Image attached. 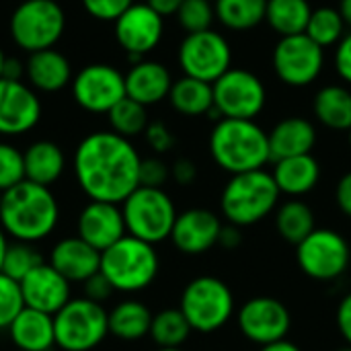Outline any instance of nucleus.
<instances>
[{"mask_svg": "<svg viewBox=\"0 0 351 351\" xmlns=\"http://www.w3.org/2000/svg\"><path fill=\"white\" fill-rule=\"evenodd\" d=\"M140 165L136 146L111 130L84 136L72 158L74 177L88 199L109 204H123L140 187Z\"/></svg>", "mask_w": 351, "mask_h": 351, "instance_id": "f257e3e1", "label": "nucleus"}, {"mask_svg": "<svg viewBox=\"0 0 351 351\" xmlns=\"http://www.w3.org/2000/svg\"><path fill=\"white\" fill-rule=\"evenodd\" d=\"M60 208L49 187L21 181L2 193L0 228L6 237L21 243H39L49 237L58 224Z\"/></svg>", "mask_w": 351, "mask_h": 351, "instance_id": "f03ea898", "label": "nucleus"}, {"mask_svg": "<svg viewBox=\"0 0 351 351\" xmlns=\"http://www.w3.org/2000/svg\"><path fill=\"white\" fill-rule=\"evenodd\" d=\"M210 156L228 175L265 169L271 160L269 134L255 119H226L214 123Z\"/></svg>", "mask_w": 351, "mask_h": 351, "instance_id": "7ed1b4c3", "label": "nucleus"}, {"mask_svg": "<svg viewBox=\"0 0 351 351\" xmlns=\"http://www.w3.org/2000/svg\"><path fill=\"white\" fill-rule=\"evenodd\" d=\"M280 189L265 169L230 175L220 195V210L228 224L247 228L259 224L280 206Z\"/></svg>", "mask_w": 351, "mask_h": 351, "instance_id": "20e7f679", "label": "nucleus"}, {"mask_svg": "<svg viewBox=\"0 0 351 351\" xmlns=\"http://www.w3.org/2000/svg\"><path fill=\"white\" fill-rule=\"evenodd\" d=\"M160 259L154 245L125 234L101 253V274L115 292L136 294L150 288L158 276Z\"/></svg>", "mask_w": 351, "mask_h": 351, "instance_id": "39448f33", "label": "nucleus"}, {"mask_svg": "<svg viewBox=\"0 0 351 351\" xmlns=\"http://www.w3.org/2000/svg\"><path fill=\"white\" fill-rule=\"evenodd\" d=\"M234 294L230 286L216 276H199L191 280L179 300V311L195 333H216L224 329L234 315Z\"/></svg>", "mask_w": 351, "mask_h": 351, "instance_id": "423d86ee", "label": "nucleus"}, {"mask_svg": "<svg viewBox=\"0 0 351 351\" xmlns=\"http://www.w3.org/2000/svg\"><path fill=\"white\" fill-rule=\"evenodd\" d=\"M125 230L144 243L158 245L171 239V230L179 216L173 197L162 187L140 185L121 204Z\"/></svg>", "mask_w": 351, "mask_h": 351, "instance_id": "0eeeda50", "label": "nucleus"}, {"mask_svg": "<svg viewBox=\"0 0 351 351\" xmlns=\"http://www.w3.org/2000/svg\"><path fill=\"white\" fill-rule=\"evenodd\" d=\"M8 31L27 53L49 49L66 31V12L58 0H21L10 14Z\"/></svg>", "mask_w": 351, "mask_h": 351, "instance_id": "6e6552de", "label": "nucleus"}, {"mask_svg": "<svg viewBox=\"0 0 351 351\" xmlns=\"http://www.w3.org/2000/svg\"><path fill=\"white\" fill-rule=\"evenodd\" d=\"M56 346L64 351H90L109 335V313L88 298H72L53 315Z\"/></svg>", "mask_w": 351, "mask_h": 351, "instance_id": "1a4fd4ad", "label": "nucleus"}, {"mask_svg": "<svg viewBox=\"0 0 351 351\" xmlns=\"http://www.w3.org/2000/svg\"><path fill=\"white\" fill-rule=\"evenodd\" d=\"M296 263L315 282H335L350 269V243L337 230L315 228L296 245Z\"/></svg>", "mask_w": 351, "mask_h": 351, "instance_id": "9d476101", "label": "nucleus"}, {"mask_svg": "<svg viewBox=\"0 0 351 351\" xmlns=\"http://www.w3.org/2000/svg\"><path fill=\"white\" fill-rule=\"evenodd\" d=\"M177 62L185 76L214 84L232 68V49L228 39L214 29L187 33L179 43Z\"/></svg>", "mask_w": 351, "mask_h": 351, "instance_id": "9b49d317", "label": "nucleus"}, {"mask_svg": "<svg viewBox=\"0 0 351 351\" xmlns=\"http://www.w3.org/2000/svg\"><path fill=\"white\" fill-rule=\"evenodd\" d=\"M214 109L220 119H255L267 103L263 80L245 68H230L214 84Z\"/></svg>", "mask_w": 351, "mask_h": 351, "instance_id": "f8f14e48", "label": "nucleus"}, {"mask_svg": "<svg viewBox=\"0 0 351 351\" xmlns=\"http://www.w3.org/2000/svg\"><path fill=\"white\" fill-rule=\"evenodd\" d=\"M274 72L280 82L292 88L313 84L325 68V49L306 33L280 37L271 53Z\"/></svg>", "mask_w": 351, "mask_h": 351, "instance_id": "ddd939ff", "label": "nucleus"}, {"mask_svg": "<svg viewBox=\"0 0 351 351\" xmlns=\"http://www.w3.org/2000/svg\"><path fill=\"white\" fill-rule=\"evenodd\" d=\"M70 93L74 103L88 113H109L121 99H125V74L105 62L86 64L72 82Z\"/></svg>", "mask_w": 351, "mask_h": 351, "instance_id": "4468645a", "label": "nucleus"}, {"mask_svg": "<svg viewBox=\"0 0 351 351\" xmlns=\"http://www.w3.org/2000/svg\"><path fill=\"white\" fill-rule=\"evenodd\" d=\"M237 325L247 341L263 348L267 343L288 339L292 315L282 300L274 296H255L241 304Z\"/></svg>", "mask_w": 351, "mask_h": 351, "instance_id": "2eb2a0df", "label": "nucleus"}, {"mask_svg": "<svg viewBox=\"0 0 351 351\" xmlns=\"http://www.w3.org/2000/svg\"><path fill=\"white\" fill-rule=\"evenodd\" d=\"M165 33V19L146 2H134L115 23L113 35L117 45L136 64L158 47Z\"/></svg>", "mask_w": 351, "mask_h": 351, "instance_id": "dca6fc26", "label": "nucleus"}, {"mask_svg": "<svg viewBox=\"0 0 351 351\" xmlns=\"http://www.w3.org/2000/svg\"><path fill=\"white\" fill-rule=\"evenodd\" d=\"M41 119V101L23 80L0 78V136H23Z\"/></svg>", "mask_w": 351, "mask_h": 351, "instance_id": "f3484780", "label": "nucleus"}, {"mask_svg": "<svg viewBox=\"0 0 351 351\" xmlns=\"http://www.w3.org/2000/svg\"><path fill=\"white\" fill-rule=\"evenodd\" d=\"M224 222L206 208H191L177 216L171 241L183 255H204L218 245Z\"/></svg>", "mask_w": 351, "mask_h": 351, "instance_id": "a211bd4d", "label": "nucleus"}, {"mask_svg": "<svg viewBox=\"0 0 351 351\" xmlns=\"http://www.w3.org/2000/svg\"><path fill=\"white\" fill-rule=\"evenodd\" d=\"M19 286L27 308H35L51 317L72 300L70 282L49 263H41L39 267H35L19 282Z\"/></svg>", "mask_w": 351, "mask_h": 351, "instance_id": "6ab92c4d", "label": "nucleus"}, {"mask_svg": "<svg viewBox=\"0 0 351 351\" xmlns=\"http://www.w3.org/2000/svg\"><path fill=\"white\" fill-rule=\"evenodd\" d=\"M78 237L95 247L99 253L115 245L128 234L125 220L119 204L109 202H88L78 214Z\"/></svg>", "mask_w": 351, "mask_h": 351, "instance_id": "aec40b11", "label": "nucleus"}, {"mask_svg": "<svg viewBox=\"0 0 351 351\" xmlns=\"http://www.w3.org/2000/svg\"><path fill=\"white\" fill-rule=\"evenodd\" d=\"M49 265L58 269L70 284H84L88 278L101 271V253L78 234L66 237L53 245Z\"/></svg>", "mask_w": 351, "mask_h": 351, "instance_id": "412c9836", "label": "nucleus"}, {"mask_svg": "<svg viewBox=\"0 0 351 351\" xmlns=\"http://www.w3.org/2000/svg\"><path fill=\"white\" fill-rule=\"evenodd\" d=\"M74 78L70 60L56 47L29 53L25 60V80L33 90L60 93Z\"/></svg>", "mask_w": 351, "mask_h": 351, "instance_id": "4be33fe9", "label": "nucleus"}, {"mask_svg": "<svg viewBox=\"0 0 351 351\" xmlns=\"http://www.w3.org/2000/svg\"><path fill=\"white\" fill-rule=\"evenodd\" d=\"M173 86L171 70L156 60H140L125 72V95L144 107L169 99Z\"/></svg>", "mask_w": 351, "mask_h": 351, "instance_id": "5701e85b", "label": "nucleus"}, {"mask_svg": "<svg viewBox=\"0 0 351 351\" xmlns=\"http://www.w3.org/2000/svg\"><path fill=\"white\" fill-rule=\"evenodd\" d=\"M315 144L317 128L306 117H286L269 132V150L274 162L300 154H313Z\"/></svg>", "mask_w": 351, "mask_h": 351, "instance_id": "b1692460", "label": "nucleus"}, {"mask_svg": "<svg viewBox=\"0 0 351 351\" xmlns=\"http://www.w3.org/2000/svg\"><path fill=\"white\" fill-rule=\"evenodd\" d=\"M274 181L282 195L302 197L311 193L321 181V165L313 154H300L274 162Z\"/></svg>", "mask_w": 351, "mask_h": 351, "instance_id": "393cba45", "label": "nucleus"}, {"mask_svg": "<svg viewBox=\"0 0 351 351\" xmlns=\"http://www.w3.org/2000/svg\"><path fill=\"white\" fill-rule=\"evenodd\" d=\"M16 351H51L56 348L53 317L35 308H23L8 327Z\"/></svg>", "mask_w": 351, "mask_h": 351, "instance_id": "a878e982", "label": "nucleus"}, {"mask_svg": "<svg viewBox=\"0 0 351 351\" xmlns=\"http://www.w3.org/2000/svg\"><path fill=\"white\" fill-rule=\"evenodd\" d=\"M25 179L43 187L53 185L66 169L64 150L51 140H37L25 152Z\"/></svg>", "mask_w": 351, "mask_h": 351, "instance_id": "bb28decb", "label": "nucleus"}, {"mask_svg": "<svg viewBox=\"0 0 351 351\" xmlns=\"http://www.w3.org/2000/svg\"><path fill=\"white\" fill-rule=\"evenodd\" d=\"M313 113L321 125L335 132L351 130V90L343 84H327L313 99Z\"/></svg>", "mask_w": 351, "mask_h": 351, "instance_id": "cd10ccee", "label": "nucleus"}, {"mask_svg": "<svg viewBox=\"0 0 351 351\" xmlns=\"http://www.w3.org/2000/svg\"><path fill=\"white\" fill-rule=\"evenodd\" d=\"M169 101L177 113L185 117H202L214 109V88L210 82L183 74L181 78L173 80Z\"/></svg>", "mask_w": 351, "mask_h": 351, "instance_id": "c85d7f7f", "label": "nucleus"}, {"mask_svg": "<svg viewBox=\"0 0 351 351\" xmlns=\"http://www.w3.org/2000/svg\"><path fill=\"white\" fill-rule=\"evenodd\" d=\"M150 308L140 300H123L109 311V333L121 341H140L150 335Z\"/></svg>", "mask_w": 351, "mask_h": 351, "instance_id": "c756f323", "label": "nucleus"}, {"mask_svg": "<svg viewBox=\"0 0 351 351\" xmlns=\"http://www.w3.org/2000/svg\"><path fill=\"white\" fill-rule=\"evenodd\" d=\"M315 228H317L315 212L302 199L290 197L288 202H284L276 208V230L286 243L296 247Z\"/></svg>", "mask_w": 351, "mask_h": 351, "instance_id": "7c9ffc66", "label": "nucleus"}, {"mask_svg": "<svg viewBox=\"0 0 351 351\" xmlns=\"http://www.w3.org/2000/svg\"><path fill=\"white\" fill-rule=\"evenodd\" d=\"M313 6L308 0H267L265 23L280 35H300L306 31Z\"/></svg>", "mask_w": 351, "mask_h": 351, "instance_id": "2f4dec72", "label": "nucleus"}, {"mask_svg": "<svg viewBox=\"0 0 351 351\" xmlns=\"http://www.w3.org/2000/svg\"><path fill=\"white\" fill-rule=\"evenodd\" d=\"M216 19L230 31H251L265 21L267 0H214Z\"/></svg>", "mask_w": 351, "mask_h": 351, "instance_id": "473e14b6", "label": "nucleus"}, {"mask_svg": "<svg viewBox=\"0 0 351 351\" xmlns=\"http://www.w3.org/2000/svg\"><path fill=\"white\" fill-rule=\"evenodd\" d=\"M193 329L179 308H165L152 317L150 337L158 348H183Z\"/></svg>", "mask_w": 351, "mask_h": 351, "instance_id": "72a5a7b5", "label": "nucleus"}, {"mask_svg": "<svg viewBox=\"0 0 351 351\" xmlns=\"http://www.w3.org/2000/svg\"><path fill=\"white\" fill-rule=\"evenodd\" d=\"M346 29H348V25H346L339 8L319 6V8H313V14L308 19V25H306L304 33L317 45H321L325 49V47L337 45L343 39V35L348 33Z\"/></svg>", "mask_w": 351, "mask_h": 351, "instance_id": "f704fd0d", "label": "nucleus"}, {"mask_svg": "<svg viewBox=\"0 0 351 351\" xmlns=\"http://www.w3.org/2000/svg\"><path fill=\"white\" fill-rule=\"evenodd\" d=\"M148 107L140 105L138 101L125 97L121 99L109 113H107V119H109V125H111V132L123 136V138H136L140 134L146 132L150 119H148Z\"/></svg>", "mask_w": 351, "mask_h": 351, "instance_id": "c9c22d12", "label": "nucleus"}, {"mask_svg": "<svg viewBox=\"0 0 351 351\" xmlns=\"http://www.w3.org/2000/svg\"><path fill=\"white\" fill-rule=\"evenodd\" d=\"M43 261V257L39 255V251L33 247V243H8L6 253H4V261H2V274L12 278L14 282H21L25 276H29L35 267H39Z\"/></svg>", "mask_w": 351, "mask_h": 351, "instance_id": "e433bc0d", "label": "nucleus"}, {"mask_svg": "<svg viewBox=\"0 0 351 351\" xmlns=\"http://www.w3.org/2000/svg\"><path fill=\"white\" fill-rule=\"evenodd\" d=\"M179 27L187 33H199L212 29L216 19V8L212 0H183L181 8L177 10Z\"/></svg>", "mask_w": 351, "mask_h": 351, "instance_id": "4c0bfd02", "label": "nucleus"}, {"mask_svg": "<svg viewBox=\"0 0 351 351\" xmlns=\"http://www.w3.org/2000/svg\"><path fill=\"white\" fill-rule=\"evenodd\" d=\"M21 181H25L23 152L8 142H0V191L4 193Z\"/></svg>", "mask_w": 351, "mask_h": 351, "instance_id": "58836bf2", "label": "nucleus"}, {"mask_svg": "<svg viewBox=\"0 0 351 351\" xmlns=\"http://www.w3.org/2000/svg\"><path fill=\"white\" fill-rule=\"evenodd\" d=\"M23 308H25V302H23L19 282H14L12 278L0 271V331L4 329L8 331V327L12 325V321L19 317Z\"/></svg>", "mask_w": 351, "mask_h": 351, "instance_id": "ea45409f", "label": "nucleus"}, {"mask_svg": "<svg viewBox=\"0 0 351 351\" xmlns=\"http://www.w3.org/2000/svg\"><path fill=\"white\" fill-rule=\"evenodd\" d=\"M86 14L95 21L115 23L136 0H80Z\"/></svg>", "mask_w": 351, "mask_h": 351, "instance_id": "a19ab883", "label": "nucleus"}, {"mask_svg": "<svg viewBox=\"0 0 351 351\" xmlns=\"http://www.w3.org/2000/svg\"><path fill=\"white\" fill-rule=\"evenodd\" d=\"M169 179H171V167L162 158H158V156L142 158L140 185H144V187H162Z\"/></svg>", "mask_w": 351, "mask_h": 351, "instance_id": "79ce46f5", "label": "nucleus"}, {"mask_svg": "<svg viewBox=\"0 0 351 351\" xmlns=\"http://www.w3.org/2000/svg\"><path fill=\"white\" fill-rule=\"evenodd\" d=\"M144 138H146V144L150 146V150L156 154H167L175 146V136L169 130V125L162 121H150L144 132Z\"/></svg>", "mask_w": 351, "mask_h": 351, "instance_id": "37998d69", "label": "nucleus"}, {"mask_svg": "<svg viewBox=\"0 0 351 351\" xmlns=\"http://www.w3.org/2000/svg\"><path fill=\"white\" fill-rule=\"evenodd\" d=\"M113 286H111V282L99 271V274H95L93 278H88L86 282H84V298H88V300H93V302H99V304H103L105 300H109L111 296H113Z\"/></svg>", "mask_w": 351, "mask_h": 351, "instance_id": "c03bdc74", "label": "nucleus"}, {"mask_svg": "<svg viewBox=\"0 0 351 351\" xmlns=\"http://www.w3.org/2000/svg\"><path fill=\"white\" fill-rule=\"evenodd\" d=\"M335 70L339 78L351 86V31H348L343 39L335 45Z\"/></svg>", "mask_w": 351, "mask_h": 351, "instance_id": "a18cd8bd", "label": "nucleus"}, {"mask_svg": "<svg viewBox=\"0 0 351 351\" xmlns=\"http://www.w3.org/2000/svg\"><path fill=\"white\" fill-rule=\"evenodd\" d=\"M335 323L343 341L351 346V292L339 300L337 311H335Z\"/></svg>", "mask_w": 351, "mask_h": 351, "instance_id": "49530a36", "label": "nucleus"}, {"mask_svg": "<svg viewBox=\"0 0 351 351\" xmlns=\"http://www.w3.org/2000/svg\"><path fill=\"white\" fill-rule=\"evenodd\" d=\"M171 177L179 185H191L197 179V167L191 158H177L171 167Z\"/></svg>", "mask_w": 351, "mask_h": 351, "instance_id": "de8ad7c7", "label": "nucleus"}, {"mask_svg": "<svg viewBox=\"0 0 351 351\" xmlns=\"http://www.w3.org/2000/svg\"><path fill=\"white\" fill-rule=\"evenodd\" d=\"M335 202H337V208L341 210V214L351 218V171H348L339 179V183L335 187Z\"/></svg>", "mask_w": 351, "mask_h": 351, "instance_id": "09e8293b", "label": "nucleus"}, {"mask_svg": "<svg viewBox=\"0 0 351 351\" xmlns=\"http://www.w3.org/2000/svg\"><path fill=\"white\" fill-rule=\"evenodd\" d=\"M241 230H243V228H239V226L226 222V224L222 226L218 245H220L222 249H226V251H232V249L241 247V243H243V232H241Z\"/></svg>", "mask_w": 351, "mask_h": 351, "instance_id": "8fccbe9b", "label": "nucleus"}, {"mask_svg": "<svg viewBox=\"0 0 351 351\" xmlns=\"http://www.w3.org/2000/svg\"><path fill=\"white\" fill-rule=\"evenodd\" d=\"M146 4L165 19V16H175L183 4V0H146Z\"/></svg>", "mask_w": 351, "mask_h": 351, "instance_id": "3c124183", "label": "nucleus"}, {"mask_svg": "<svg viewBox=\"0 0 351 351\" xmlns=\"http://www.w3.org/2000/svg\"><path fill=\"white\" fill-rule=\"evenodd\" d=\"M2 78H8V80H23L25 78V62H21L19 58H6V64H4V74Z\"/></svg>", "mask_w": 351, "mask_h": 351, "instance_id": "603ef678", "label": "nucleus"}, {"mask_svg": "<svg viewBox=\"0 0 351 351\" xmlns=\"http://www.w3.org/2000/svg\"><path fill=\"white\" fill-rule=\"evenodd\" d=\"M259 351H302L294 341L290 339H280V341H274V343H267L263 348H259Z\"/></svg>", "mask_w": 351, "mask_h": 351, "instance_id": "864d4df0", "label": "nucleus"}, {"mask_svg": "<svg viewBox=\"0 0 351 351\" xmlns=\"http://www.w3.org/2000/svg\"><path fill=\"white\" fill-rule=\"evenodd\" d=\"M339 12L348 25V29H351V0H339Z\"/></svg>", "mask_w": 351, "mask_h": 351, "instance_id": "5fc2aeb1", "label": "nucleus"}, {"mask_svg": "<svg viewBox=\"0 0 351 351\" xmlns=\"http://www.w3.org/2000/svg\"><path fill=\"white\" fill-rule=\"evenodd\" d=\"M8 241H6V232L0 228V271H2V261H4V253H6Z\"/></svg>", "mask_w": 351, "mask_h": 351, "instance_id": "6e6d98bb", "label": "nucleus"}, {"mask_svg": "<svg viewBox=\"0 0 351 351\" xmlns=\"http://www.w3.org/2000/svg\"><path fill=\"white\" fill-rule=\"evenodd\" d=\"M6 53L2 51V47H0V78H2V74H4V64H6Z\"/></svg>", "mask_w": 351, "mask_h": 351, "instance_id": "4d7b16f0", "label": "nucleus"}, {"mask_svg": "<svg viewBox=\"0 0 351 351\" xmlns=\"http://www.w3.org/2000/svg\"><path fill=\"white\" fill-rule=\"evenodd\" d=\"M158 351H183V348H158Z\"/></svg>", "mask_w": 351, "mask_h": 351, "instance_id": "13d9d810", "label": "nucleus"}, {"mask_svg": "<svg viewBox=\"0 0 351 351\" xmlns=\"http://www.w3.org/2000/svg\"><path fill=\"white\" fill-rule=\"evenodd\" d=\"M337 351H351V346H346V348H341V350Z\"/></svg>", "mask_w": 351, "mask_h": 351, "instance_id": "bf43d9fd", "label": "nucleus"}, {"mask_svg": "<svg viewBox=\"0 0 351 351\" xmlns=\"http://www.w3.org/2000/svg\"><path fill=\"white\" fill-rule=\"evenodd\" d=\"M0 206H2V191H0Z\"/></svg>", "mask_w": 351, "mask_h": 351, "instance_id": "052dcab7", "label": "nucleus"}, {"mask_svg": "<svg viewBox=\"0 0 351 351\" xmlns=\"http://www.w3.org/2000/svg\"><path fill=\"white\" fill-rule=\"evenodd\" d=\"M348 134H350V146H351V130H350V132H348Z\"/></svg>", "mask_w": 351, "mask_h": 351, "instance_id": "680f3d73", "label": "nucleus"}, {"mask_svg": "<svg viewBox=\"0 0 351 351\" xmlns=\"http://www.w3.org/2000/svg\"><path fill=\"white\" fill-rule=\"evenodd\" d=\"M212 2H214V0H212Z\"/></svg>", "mask_w": 351, "mask_h": 351, "instance_id": "e2e57ef3", "label": "nucleus"}]
</instances>
